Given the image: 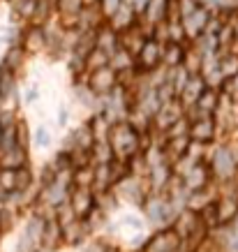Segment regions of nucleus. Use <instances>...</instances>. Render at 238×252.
<instances>
[{
	"label": "nucleus",
	"instance_id": "5",
	"mask_svg": "<svg viewBox=\"0 0 238 252\" xmlns=\"http://www.w3.org/2000/svg\"><path fill=\"white\" fill-rule=\"evenodd\" d=\"M213 97H215V95H213L210 91H204V95L199 97V102H197V104H199V107H208V109H213V107L217 104V99H213Z\"/></svg>",
	"mask_w": 238,
	"mask_h": 252
},
{
	"label": "nucleus",
	"instance_id": "3",
	"mask_svg": "<svg viewBox=\"0 0 238 252\" xmlns=\"http://www.w3.org/2000/svg\"><path fill=\"white\" fill-rule=\"evenodd\" d=\"M215 169H217V174L231 176V171H234V158H231L229 151H220L215 155Z\"/></svg>",
	"mask_w": 238,
	"mask_h": 252
},
{
	"label": "nucleus",
	"instance_id": "6",
	"mask_svg": "<svg viewBox=\"0 0 238 252\" xmlns=\"http://www.w3.org/2000/svg\"><path fill=\"white\" fill-rule=\"evenodd\" d=\"M44 134H46L44 130H39V132H37V141H39V144H46V141H49V139H46Z\"/></svg>",
	"mask_w": 238,
	"mask_h": 252
},
{
	"label": "nucleus",
	"instance_id": "2",
	"mask_svg": "<svg viewBox=\"0 0 238 252\" xmlns=\"http://www.w3.org/2000/svg\"><path fill=\"white\" fill-rule=\"evenodd\" d=\"M141 61H144L146 67L157 65V61H160V46L155 44V42H146L144 49H141Z\"/></svg>",
	"mask_w": 238,
	"mask_h": 252
},
{
	"label": "nucleus",
	"instance_id": "1",
	"mask_svg": "<svg viewBox=\"0 0 238 252\" xmlns=\"http://www.w3.org/2000/svg\"><path fill=\"white\" fill-rule=\"evenodd\" d=\"M90 208H95V199H92V194L86 190V188H81V190L74 194V213L86 215Z\"/></svg>",
	"mask_w": 238,
	"mask_h": 252
},
{
	"label": "nucleus",
	"instance_id": "4",
	"mask_svg": "<svg viewBox=\"0 0 238 252\" xmlns=\"http://www.w3.org/2000/svg\"><path fill=\"white\" fill-rule=\"evenodd\" d=\"M192 137L201 139V141H208L213 137V121H199L192 125Z\"/></svg>",
	"mask_w": 238,
	"mask_h": 252
}]
</instances>
